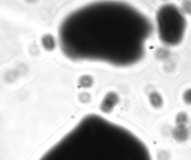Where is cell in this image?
I'll use <instances>...</instances> for the list:
<instances>
[{
    "label": "cell",
    "instance_id": "obj_5",
    "mask_svg": "<svg viewBox=\"0 0 191 160\" xmlns=\"http://www.w3.org/2000/svg\"><path fill=\"white\" fill-rule=\"evenodd\" d=\"M150 103L155 108H160L163 104V99L161 95L157 92H152L150 94Z\"/></svg>",
    "mask_w": 191,
    "mask_h": 160
},
{
    "label": "cell",
    "instance_id": "obj_1",
    "mask_svg": "<svg viewBox=\"0 0 191 160\" xmlns=\"http://www.w3.org/2000/svg\"><path fill=\"white\" fill-rule=\"evenodd\" d=\"M152 31L149 18L134 6L100 1L69 12L58 35L60 48L71 60L127 67L143 58Z\"/></svg>",
    "mask_w": 191,
    "mask_h": 160
},
{
    "label": "cell",
    "instance_id": "obj_6",
    "mask_svg": "<svg viewBox=\"0 0 191 160\" xmlns=\"http://www.w3.org/2000/svg\"><path fill=\"white\" fill-rule=\"evenodd\" d=\"M188 115L185 112H180L176 117V123L177 125H185L188 123Z\"/></svg>",
    "mask_w": 191,
    "mask_h": 160
},
{
    "label": "cell",
    "instance_id": "obj_2",
    "mask_svg": "<svg viewBox=\"0 0 191 160\" xmlns=\"http://www.w3.org/2000/svg\"><path fill=\"white\" fill-rule=\"evenodd\" d=\"M39 160H152L131 130L97 114L81 118Z\"/></svg>",
    "mask_w": 191,
    "mask_h": 160
},
{
    "label": "cell",
    "instance_id": "obj_10",
    "mask_svg": "<svg viewBox=\"0 0 191 160\" xmlns=\"http://www.w3.org/2000/svg\"><path fill=\"white\" fill-rule=\"evenodd\" d=\"M159 160H169L170 159V154L166 151L160 152L158 156Z\"/></svg>",
    "mask_w": 191,
    "mask_h": 160
},
{
    "label": "cell",
    "instance_id": "obj_8",
    "mask_svg": "<svg viewBox=\"0 0 191 160\" xmlns=\"http://www.w3.org/2000/svg\"><path fill=\"white\" fill-rule=\"evenodd\" d=\"M183 100L188 105H191V88L185 91L183 95Z\"/></svg>",
    "mask_w": 191,
    "mask_h": 160
},
{
    "label": "cell",
    "instance_id": "obj_11",
    "mask_svg": "<svg viewBox=\"0 0 191 160\" xmlns=\"http://www.w3.org/2000/svg\"></svg>",
    "mask_w": 191,
    "mask_h": 160
},
{
    "label": "cell",
    "instance_id": "obj_4",
    "mask_svg": "<svg viewBox=\"0 0 191 160\" xmlns=\"http://www.w3.org/2000/svg\"><path fill=\"white\" fill-rule=\"evenodd\" d=\"M172 135L177 142L183 143L189 138L190 130L185 125H177L172 130Z\"/></svg>",
    "mask_w": 191,
    "mask_h": 160
},
{
    "label": "cell",
    "instance_id": "obj_3",
    "mask_svg": "<svg viewBox=\"0 0 191 160\" xmlns=\"http://www.w3.org/2000/svg\"><path fill=\"white\" fill-rule=\"evenodd\" d=\"M157 29L161 42L174 46L182 41L186 29V20L182 11L172 4L161 6L156 16Z\"/></svg>",
    "mask_w": 191,
    "mask_h": 160
},
{
    "label": "cell",
    "instance_id": "obj_7",
    "mask_svg": "<svg viewBox=\"0 0 191 160\" xmlns=\"http://www.w3.org/2000/svg\"><path fill=\"white\" fill-rule=\"evenodd\" d=\"M169 55V51L165 48L160 49L157 52V57L161 59H165Z\"/></svg>",
    "mask_w": 191,
    "mask_h": 160
},
{
    "label": "cell",
    "instance_id": "obj_9",
    "mask_svg": "<svg viewBox=\"0 0 191 160\" xmlns=\"http://www.w3.org/2000/svg\"><path fill=\"white\" fill-rule=\"evenodd\" d=\"M182 9L186 14L191 15V1H185L182 4Z\"/></svg>",
    "mask_w": 191,
    "mask_h": 160
}]
</instances>
